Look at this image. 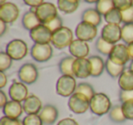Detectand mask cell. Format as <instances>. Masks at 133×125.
Here are the masks:
<instances>
[{
    "instance_id": "6da1fadb",
    "label": "cell",
    "mask_w": 133,
    "mask_h": 125,
    "mask_svg": "<svg viewBox=\"0 0 133 125\" xmlns=\"http://www.w3.org/2000/svg\"><path fill=\"white\" fill-rule=\"evenodd\" d=\"M112 108L111 101L108 95L102 92H98L89 101V110L98 116H102L109 113Z\"/></svg>"
},
{
    "instance_id": "7a4b0ae2",
    "label": "cell",
    "mask_w": 133,
    "mask_h": 125,
    "mask_svg": "<svg viewBox=\"0 0 133 125\" xmlns=\"http://www.w3.org/2000/svg\"><path fill=\"white\" fill-rule=\"evenodd\" d=\"M74 40L73 32L68 27H62L52 33L51 44L57 49L69 48Z\"/></svg>"
},
{
    "instance_id": "3957f363",
    "label": "cell",
    "mask_w": 133,
    "mask_h": 125,
    "mask_svg": "<svg viewBox=\"0 0 133 125\" xmlns=\"http://www.w3.org/2000/svg\"><path fill=\"white\" fill-rule=\"evenodd\" d=\"M77 81L74 76L62 75L56 83V92L61 97H70L76 92Z\"/></svg>"
},
{
    "instance_id": "277c9868",
    "label": "cell",
    "mask_w": 133,
    "mask_h": 125,
    "mask_svg": "<svg viewBox=\"0 0 133 125\" xmlns=\"http://www.w3.org/2000/svg\"><path fill=\"white\" fill-rule=\"evenodd\" d=\"M6 52L13 60H21L28 53V48L24 40L15 39L6 44Z\"/></svg>"
},
{
    "instance_id": "5b68a950",
    "label": "cell",
    "mask_w": 133,
    "mask_h": 125,
    "mask_svg": "<svg viewBox=\"0 0 133 125\" xmlns=\"http://www.w3.org/2000/svg\"><path fill=\"white\" fill-rule=\"evenodd\" d=\"M68 106L73 113L83 114L89 109V99L83 94L75 92L69 97Z\"/></svg>"
},
{
    "instance_id": "8992f818",
    "label": "cell",
    "mask_w": 133,
    "mask_h": 125,
    "mask_svg": "<svg viewBox=\"0 0 133 125\" xmlns=\"http://www.w3.org/2000/svg\"><path fill=\"white\" fill-rule=\"evenodd\" d=\"M36 12V15L38 17L41 24H46L56 17L58 16L57 14V8L53 4L49 2H44L38 6L37 8H34Z\"/></svg>"
},
{
    "instance_id": "52a82bcc",
    "label": "cell",
    "mask_w": 133,
    "mask_h": 125,
    "mask_svg": "<svg viewBox=\"0 0 133 125\" xmlns=\"http://www.w3.org/2000/svg\"><path fill=\"white\" fill-rule=\"evenodd\" d=\"M97 34H98V27L84 21L78 23L75 29V35L77 39L86 42L92 41L97 37Z\"/></svg>"
},
{
    "instance_id": "ba28073f",
    "label": "cell",
    "mask_w": 133,
    "mask_h": 125,
    "mask_svg": "<svg viewBox=\"0 0 133 125\" xmlns=\"http://www.w3.org/2000/svg\"><path fill=\"white\" fill-rule=\"evenodd\" d=\"M18 79L26 85H31L38 79V70L33 63H25L18 70Z\"/></svg>"
},
{
    "instance_id": "9c48e42d",
    "label": "cell",
    "mask_w": 133,
    "mask_h": 125,
    "mask_svg": "<svg viewBox=\"0 0 133 125\" xmlns=\"http://www.w3.org/2000/svg\"><path fill=\"white\" fill-rule=\"evenodd\" d=\"M30 55L37 62H46L53 56V48L50 44H34L30 49Z\"/></svg>"
},
{
    "instance_id": "30bf717a",
    "label": "cell",
    "mask_w": 133,
    "mask_h": 125,
    "mask_svg": "<svg viewBox=\"0 0 133 125\" xmlns=\"http://www.w3.org/2000/svg\"><path fill=\"white\" fill-rule=\"evenodd\" d=\"M109 59L115 64L125 66L126 63L130 59L128 50V46L126 44H115L109 56Z\"/></svg>"
},
{
    "instance_id": "8fae6325",
    "label": "cell",
    "mask_w": 133,
    "mask_h": 125,
    "mask_svg": "<svg viewBox=\"0 0 133 125\" xmlns=\"http://www.w3.org/2000/svg\"><path fill=\"white\" fill-rule=\"evenodd\" d=\"M19 17V8L16 4L6 2L0 5V20L6 24L14 23Z\"/></svg>"
},
{
    "instance_id": "7c38bea8",
    "label": "cell",
    "mask_w": 133,
    "mask_h": 125,
    "mask_svg": "<svg viewBox=\"0 0 133 125\" xmlns=\"http://www.w3.org/2000/svg\"><path fill=\"white\" fill-rule=\"evenodd\" d=\"M29 36L35 44H50L51 43L52 32L44 24H40L37 28L29 31Z\"/></svg>"
},
{
    "instance_id": "4fadbf2b",
    "label": "cell",
    "mask_w": 133,
    "mask_h": 125,
    "mask_svg": "<svg viewBox=\"0 0 133 125\" xmlns=\"http://www.w3.org/2000/svg\"><path fill=\"white\" fill-rule=\"evenodd\" d=\"M100 37L110 44H118L121 39V27L115 24H106L102 28Z\"/></svg>"
},
{
    "instance_id": "5bb4252c",
    "label": "cell",
    "mask_w": 133,
    "mask_h": 125,
    "mask_svg": "<svg viewBox=\"0 0 133 125\" xmlns=\"http://www.w3.org/2000/svg\"><path fill=\"white\" fill-rule=\"evenodd\" d=\"M8 96L11 101L23 102L29 96L28 89L26 85L21 81H13L8 90Z\"/></svg>"
},
{
    "instance_id": "9a60e30c",
    "label": "cell",
    "mask_w": 133,
    "mask_h": 125,
    "mask_svg": "<svg viewBox=\"0 0 133 125\" xmlns=\"http://www.w3.org/2000/svg\"><path fill=\"white\" fill-rule=\"evenodd\" d=\"M73 74L75 78L87 79L91 76V63L89 59H76L73 63Z\"/></svg>"
},
{
    "instance_id": "2e32d148",
    "label": "cell",
    "mask_w": 133,
    "mask_h": 125,
    "mask_svg": "<svg viewBox=\"0 0 133 125\" xmlns=\"http://www.w3.org/2000/svg\"><path fill=\"white\" fill-rule=\"evenodd\" d=\"M69 53L75 59H83L87 58L89 54V46L88 42L80 39H74L70 46L69 47Z\"/></svg>"
},
{
    "instance_id": "e0dca14e",
    "label": "cell",
    "mask_w": 133,
    "mask_h": 125,
    "mask_svg": "<svg viewBox=\"0 0 133 125\" xmlns=\"http://www.w3.org/2000/svg\"><path fill=\"white\" fill-rule=\"evenodd\" d=\"M38 115L42 120L43 124L51 125L57 121V117H58V110L54 105L46 104L42 107Z\"/></svg>"
},
{
    "instance_id": "ac0fdd59",
    "label": "cell",
    "mask_w": 133,
    "mask_h": 125,
    "mask_svg": "<svg viewBox=\"0 0 133 125\" xmlns=\"http://www.w3.org/2000/svg\"><path fill=\"white\" fill-rule=\"evenodd\" d=\"M23 109L24 112L26 114H38L42 109V101L34 94H29L28 98L23 101Z\"/></svg>"
},
{
    "instance_id": "d6986e66",
    "label": "cell",
    "mask_w": 133,
    "mask_h": 125,
    "mask_svg": "<svg viewBox=\"0 0 133 125\" xmlns=\"http://www.w3.org/2000/svg\"><path fill=\"white\" fill-rule=\"evenodd\" d=\"M5 116L13 119H18L24 112L23 105L21 102L15 101H8V102L2 108Z\"/></svg>"
},
{
    "instance_id": "ffe728a7",
    "label": "cell",
    "mask_w": 133,
    "mask_h": 125,
    "mask_svg": "<svg viewBox=\"0 0 133 125\" xmlns=\"http://www.w3.org/2000/svg\"><path fill=\"white\" fill-rule=\"evenodd\" d=\"M41 23L39 21L38 17L36 15L35 9L29 10L26 11V13L23 15L22 17V26L24 27V28H26L28 31H31L32 29H34L35 28H37V26H39Z\"/></svg>"
},
{
    "instance_id": "44dd1931",
    "label": "cell",
    "mask_w": 133,
    "mask_h": 125,
    "mask_svg": "<svg viewBox=\"0 0 133 125\" xmlns=\"http://www.w3.org/2000/svg\"><path fill=\"white\" fill-rule=\"evenodd\" d=\"M101 19L102 16L98 13L96 8H88L81 15V21L88 22L96 27L99 26V24L101 23Z\"/></svg>"
},
{
    "instance_id": "7402d4cb",
    "label": "cell",
    "mask_w": 133,
    "mask_h": 125,
    "mask_svg": "<svg viewBox=\"0 0 133 125\" xmlns=\"http://www.w3.org/2000/svg\"><path fill=\"white\" fill-rule=\"evenodd\" d=\"M118 83L121 90H133V71L125 70L121 75L118 77Z\"/></svg>"
},
{
    "instance_id": "603a6c76",
    "label": "cell",
    "mask_w": 133,
    "mask_h": 125,
    "mask_svg": "<svg viewBox=\"0 0 133 125\" xmlns=\"http://www.w3.org/2000/svg\"><path fill=\"white\" fill-rule=\"evenodd\" d=\"M91 63V76L99 77L105 70V61L99 56H91L89 58Z\"/></svg>"
},
{
    "instance_id": "cb8c5ba5",
    "label": "cell",
    "mask_w": 133,
    "mask_h": 125,
    "mask_svg": "<svg viewBox=\"0 0 133 125\" xmlns=\"http://www.w3.org/2000/svg\"><path fill=\"white\" fill-rule=\"evenodd\" d=\"M80 0H57V8L64 14H72L78 9Z\"/></svg>"
},
{
    "instance_id": "d4e9b609",
    "label": "cell",
    "mask_w": 133,
    "mask_h": 125,
    "mask_svg": "<svg viewBox=\"0 0 133 125\" xmlns=\"http://www.w3.org/2000/svg\"><path fill=\"white\" fill-rule=\"evenodd\" d=\"M75 58L73 56H66L63 58L58 63V70L62 75L74 76L73 74V63L75 61Z\"/></svg>"
},
{
    "instance_id": "484cf974",
    "label": "cell",
    "mask_w": 133,
    "mask_h": 125,
    "mask_svg": "<svg viewBox=\"0 0 133 125\" xmlns=\"http://www.w3.org/2000/svg\"><path fill=\"white\" fill-rule=\"evenodd\" d=\"M105 70H107L108 74L112 78H118L122 74V72L126 70L125 66H120V65L115 64L114 62L110 60L108 58V59L105 61Z\"/></svg>"
},
{
    "instance_id": "4316f807",
    "label": "cell",
    "mask_w": 133,
    "mask_h": 125,
    "mask_svg": "<svg viewBox=\"0 0 133 125\" xmlns=\"http://www.w3.org/2000/svg\"><path fill=\"white\" fill-rule=\"evenodd\" d=\"M104 19L107 22V24L119 25L120 23H122L121 11L119 9H118V8H114L104 16Z\"/></svg>"
},
{
    "instance_id": "83f0119b",
    "label": "cell",
    "mask_w": 133,
    "mask_h": 125,
    "mask_svg": "<svg viewBox=\"0 0 133 125\" xmlns=\"http://www.w3.org/2000/svg\"><path fill=\"white\" fill-rule=\"evenodd\" d=\"M109 117L112 121L116 123H122L126 121V118L122 111L121 105H115L109 112Z\"/></svg>"
},
{
    "instance_id": "f1b7e54d",
    "label": "cell",
    "mask_w": 133,
    "mask_h": 125,
    "mask_svg": "<svg viewBox=\"0 0 133 125\" xmlns=\"http://www.w3.org/2000/svg\"><path fill=\"white\" fill-rule=\"evenodd\" d=\"M95 47H96V49L98 50L100 54L109 57V54H110V52H111V50H112L113 47H114V45L107 42V41L104 40L101 37H99L98 39H97Z\"/></svg>"
},
{
    "instance_id": "f546056e",
    "label": "cell",
    "mask_w": 133,
    "mask_h": 125,
    "mask_svg": "<svg viewBox=\"0 0 133 125\" xmlns=\"http://www.w3.org/2000/svg\"><path fill=\"white\" fill-rule=\"evenodd\" d=\"M114 8L115 7L112 0H98L96 3V8H95L98 10L100 15L104 17L108 12H109Z\"/></svg>"
},
{
    "instance_id": "4dcf8cb0",
    "label": "cell",
    "mask_w": 133,
    "mask_h": 125,
    "mask_svg": "<svg viewBox=\"0 0 133 125\" xmlns=\"http://www.w3.org/2000/svg\"><path fill=\"white\" fill-rule=\"evenodd\" d=\"M76 92H78V93H81L83 95H85L88 99L90 101L91 99L93 98V96L96 94L94 90V88L91 86L90 84L86 82H81L79 84H78L76 89Z\"/></svg>"
},
{
    "instance_id": "1f68e13d",
    "label": "cell",
    "mask_w": 133,
    "mask_h": 125,
    "mask_svg": "<svg viewBox=\"0 0 133 125\" xmlns=\"http://www.w3.org/2000/svg\"><path fill=\"white\" fill-rule=\"evenodd\" d=\"M121 39L126 45L133 42V24H124L121 27Z\"/></svg>"
},
{
    "instance_id": "d6a6232c",
    "label": "cell",
    "mask_w": 133,
    "mask_h": 125,
    "mask_svg": "<svg viewBox=\"0 0 133 125\" xmlns=\"http://www.w3.org/2000/svg\"><path fill=\"white\" fill-rule=\"evenodd\" d=\"M12 61H13V59L6 52H1L0 53V71L5 72L8 68H10L12 65Z\"/></svg>"
},
{
    "instance_id": "836d02e7",
    "label": "cell",
    "mask_w": 133,
    "mask_h": 125,
    "mask_svg": "<svg viewBox=\"0 0 133 125\" xmlns=\"http://www.w3.org/2000/svg\"><path fill=\"white\" fill-rule=\"evenodd\" d=\"M23 125H43L38 114H28L23 119Z\"/></svg>"
},
{
    "instance_id": "e575fe53",
    "label": "cell",
    "mask_w": 133,
    "mask_h": 125,
    "mask_svg": "<svg viewBox=\"0 0 133 125\" xmlns=\"http://www.w3.org/2000/svg\"><path fill=\"white\" fill-rule=\"evenodd\" d=\"M121 107L126 119L129 121H133V101L121 103Z\"/></svg>"
},
{
    "instance_id": "d590c367",
    "label": "cell",
    "mask_w": 133,
    "mask_h": 125,
    "mask_svg": "<svg viewBox=\"0 0 133 125\" xmlns=\"http://www.w3.org/2000/svg\"><path fill=\"white\" fill-rule=\"evenodd\" d=\"M45 26L53 33V32L57 31V29H59V28L63 27L62 19H61V17H59V16H57V17H56L54 19H52L51 21H49L48 23L45 24Z\"/></svg>"
},
{
    "instance_id": "8d00e7d4",
    "label": "cell",
    "mask_w": 133,
    "mask_h": 125,
    "mask_svg": "<svg viewBox=\"0 0 133 125\" xmlns=\"http://www.w3.org/2000/svg\"><path fill=\"white\" fill-rule=\"evenodd\" d=\"M114 7L120 11L127 9L133 6V0H112Z\"/></svg>"
},
{
    "instance_id": "74e56055",
    "label": "cell",
    "mask_w": 133,
    "mask_h": 125,
    "mask_svg": "<svg viewBox=\"0 0 133 125\" xmlns=\"http://www.w3.org/2000/svg\"><path fill=\"white\" fill-rule=\"evenodd\" d=\"M122 23L124 24H133V6L121 11Z\"/></svg>"
},
{
    "instance_id": "f35d334b",
    "label": "cell",
    "mask_w": 133,
    "mask_h": 125,
    "mask_svg": "<svg viewBox=\"0 0 133 125\" xmlns=\"http://www.w3.org/2000/svg\"><path fill=\"white\" fill-rule=\"evenodd\" d=\"M0 125H23V121H21L19 119H13L3 116L0 119Z\"/></svg>"
},
{
    "instance_id": "ab89813d",
    "label": "cell",
    "mask_w": 133,
    "mask_h": 125,
    "mask_svg": "<svg viewBox=\"0 0 133 125\" xmlns=\"http://www.w3.org/2000/svg\"><path fill=\"white\" fill-rule=\"evenodd\" d=\"M119 99L121 103L126 101H133V90H121L119 92Z\"/></svg>"
},
{
    "instance_id": "60d3db41",
    "label": "cell",
    "mask_w": 133,
    "mask_h": 125,
    "mask_svg": "<svg viewBox=\"0 0 133 125\" xmlns=\"http://www.w3.org/2000/svg\"><path fill=\"white\" fill-rule=\"evenodd\" d=\"M24 3L26 5V6L30 7L32 8H36L38 6H40L41 4L45 2L44 0H23Z\"/></svg>"
},
{
    "instance_id": "b9f144b4",
    "label": "cell",
    "mask_w": 133,
    "mask_h": 125,
    "mask_svg": "<svg viewBox=\"0 0 133 125\" xmlns=\"http://www.w3.org/2000/svg\"><path fill=\"white\" fill-rule=\"evenodd\" d=\"M57 125H78V123L77 122V121H75L72 118H64L61 121H58Z\"/></svg>"
},
{
    "instance_id": "7bdbcfd3",
    "label": "cell",
    "mask_w": 133,
    "mask_h": 125,
    "mask_svg": "<svg viewBox=\"0 0 133 125\" xmlns=\"http://www.w3.org/2000/svg\"><path fill=\"white\" fill-rule=\"evenodd\" d=\"M8 102V96H6V94L4 92V90H0V107L3 108Z\"/></svg>"
},
{
    "instance_id": "ee69618b",
    "label": "cell",
    "mask_w": 133,
    "mask_h": 125,
    "mask_svg": "<svg viewBox=\"0 0 133 125\" xmlns=\"http://www.w3.org/2000/svg\"><path fill=\"white\" fill-rule=\"evenodd\" d=\"M8 83V76L3 71H0V89L2 90Z\"/></svg>"
},
{
    "instance_id": "f6af8a7d",
    "label": "cell",
    "mask_w": 133,
    "mask_h": 125,
    "mask_svg": "<svg viewBox=\"0 0 133 125\" xmlns=\"http://www.w3.org/2000/svg\"><path fill=\"white\" fill-rule=\"evenodd\" d=\"M8 24L5 23L4 21L0 20V36L3 37V36L6 34V32L8 30Z\"/></svg>"
},
{
    "instance_id": "bcb514c9",
    "label": "cell",
    "mask_w": 133,
    "mask_h": 125,
    "mask_svg": "<svg viewBox=\"0 0 133 125\" xmlns=\"http://www.w3.org/2000/svg\"><path fill=\"white\" fill-rule=\"evenodd\" d=\"M127 46H128V50H129V57H130V59L132 60L133 59V42L129 45H127Z\"/></svg>"
},
{
    "instance_id": "7dc6e473",
    "label": "cell",
    "mask_w": 133,
    "mask_h": 125,
    "mask_svg": "<svg viewBox=\"0 0 133 125\" xmlns=\"http://www.w3.org/2000/svg\"><path fill=\"white\" fill-rule=\"evenodd\" d=\"M84 1L87 2V3H89V4H96L98 0H84Z\"/></svg>"
},
{
    "instance_id": "c3c4849f",
    "label": "cell",
    "mask_w": 133,
    "mask_h": 125,
    "mask_svg": "<svg viewBox=\"0 0 133 125\" xmlns=\"http://www.w3.org/2000/svg\"><path fill=\"white\" fill-rule=\"evenodd\" d=\"M129 70H132V71H133V59L131 60V63H130V64H129Z\"/></svg>"
},
{
    "instance_id": "681fc988",
    "label": "cell",
    "mask_w": 133,
    "mask_h": 125,
    "mask_svg": "<svg viewBox=\"0 0 133 125\" xmlns=\"http://www.w3.org/2000/svg\"><path fill=\"white\" fill-rule=\"evenodd\" d=\"M6 2H8V0H0V5H3Z\"/></svg>"
}]
</instances>
